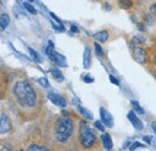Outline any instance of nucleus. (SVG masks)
<instances>
[{"instance_id":"cd10ccee","label":"nucleus","mask_w":156,"mask_h":151,"mask_svg":"<svg viewBox=\"0 0 156 151\" xmlns=\"http://www.w3.org/2000/svg\"><path fill=\"white\" fill-rule=\"evenodd\" d=\"M109 80H111V83H113V84H115V85H119V84H120L119 80H118L114 76H112V75L109 76Z\"/></svg>"},{"instance_id":"72a5a7b5","label":"nucleus","mask_w":156,"mask_h":151,"mask_svg":"<svg viewBox=\"0 0 156 151\" xmlns=\"http://www.w3.org/2000/svg\"><path fill=\"white\" fill-rule=\"evenodd\" d=\"M145 19H147V23H148V24H151V23H153V19H151V17L147 16V17H145Z\"/></svg>"},{"instance_id":"9b49d317","label":"nucleus","mask_w":156,"mask_h":151,"mask_svg":"<svg viewBox=\"0 0 156 151\" xmlns=\"http://www.w3.org/2000/svg\"><path fill=\"white\" fill-rule=\"evenodd\" d=\"M90 64H91V51L87 46L84 48V53H83V66H84V68H89Z\"/></svg>"},{"instance_id":"20e7f679","label":"nucleus","mask_w":156,"mask_h":151,"mask_svg":"<svg viewBox=\"0 0 156 151\" xmlns=\"http://www.w3.org/2000/svg\"><path fill=\"white\" fill-rule=\"evenodd\" d=\"M100 116H101V121L109 128H112L114 126V120H113V116L109 112L106 111V108L101 107L100 108Z\"/></svg>"},{"instance_id":"c756f323","label":"nucleus","mask_w":156,"mask_h":151,"mask_svg":"<svg viewBox=\"0 0 156 151\" xmlns=\"http://www.w3.org/2000/svg\"><path fill=\"white\" fill-rule=\"evenodd\" d=\"M150 12L156 16V4H153V5L150 6Z\"/></svg>"},{"instance_id":"f257e3e1","label":"nucleus","mask_w":156,"mask_h":151,"mask_svg":"<svg viewBox=\"0 0 156 151\" xmlns=\"http://www.w3.org/2000/svg\"><path fill=\"white\" fill-rule=\"evenodd\" d=\"M13 95L22 108H34L37 103V94L27 80H18L13 85Z\"/></svg>"},{"instance_id":"f8f14e48","label":"nucleus","mask_w":156,"mask_h":151,"mask_svg":"<svg viewBox=\"0 0 156 151\" xmlns=\"http://www.w3.org/2000/svg\"><path fill=\"white\" fill-rule=\"evenodd\" d=\"M93 37L95 38L96 41H98V42L103 43V42H106L108 40V31L107 30H101V31H98L96 34H94Z\"/></svg>"},{"instance_id":"4c0bfd02","label":"nucleus","mask_w":156,"mask_h":151,"mask_svg":"<svg viewBox=\"0 0 156 151\" xmlns=\"http://www.w3.org/2000/svg\"><path fill=\"white\" fill-rule=\"evenodd\" d=\"M29 1H34V0H29Z\"/></svg>"},{"instance_id":"2f4dec72","label":"nucleus","mask_w":156,"mask_h":151,"mask_svg":"<svg viewBox=\"0 0 156 151\" xmlns=\"http://www.w3.org/2000/svg\"><path fill=\"white\" fill-rule=\"evenodd\" d=\"M138 29L142 30V31H145V25L143 23H138Z\"/></svg>"},{"instance_id":"7c9ffc66","label":"nucleus","mask_w":156,"mask_h":151,"mask_svg":"<svg viewBox=\"0 0 156 151\" xmlns=\"http://www.w3.org/2000/svg\"><path fill=\"white\" fill-rule=\"evenodd\" d=\"M51 17H52V18L54 19V20H55V22H58L59 24H61V20H60V19H59L58 17H57V16H55V15H54V13H53V12H51Z\"/></svg>"},{"instance_id":"a878e982","label":"nucleus","mask_w":156,"mask_h":151,"mask_svg":"<svg viewBox=\"0 0 156 151\" xmlns=\"http://www.w3.org/2000/svg\"><path fill=\"white\" fill-rule=\"evenodd\" d=\"M95 127L98 128V130H100V131H105V126H103V122L102 121H95Z\"/></svg>"},{"instance_id":"f704fd0d","label":"nucleus","mask_w":156,"mask_h":151,"mask_svg":"<svg viewBox=\"0 0 156 151\" xmlns=\"http://www.w3.org/2000/svg\"><path fill=\"white\" fill-rule=\"evenodd\" d=\"M151 128L155 131V133H156V121H154L153 124H151Z\"/></svg>"},{"instance_id":"ddd939ff","label":"nucleus","mask_w":156,"mask_h":151,"mask_svg":"<svg viewBox=\"0 0 156 151\" xmlns=\"http://www.w3.org/2000/svg\"><path fill=\"white\" fill-rule=\"evenodd\" d=\"M9 24H10V16L7 13L0 15V31H4V29H6Z\"/></svg>"},{"instance_id":"4be33fe9","label":"nucleus","mask_w":156,"mask_h":151,"mask_svg":"<svg viewBox=\"0 0 156 151\" xmlns=\"http://www.w3.org/2000/svg\"><path fill=\"white\" fill-rule=\"evenodd\" d=\"M94 47H95V53H96V55L100 57V58L103 57V51H102L101 46H100L98 43H95V44H94Z\"/></svg>"},{"instance_id":"1a4fd4ad","label":"nucleus","mask_w":156,"mask_h":151,"mask_svg":"<svg viewBox=\"0 0 156 151\" xmlns=\"http://www.w3.org/2000/svg\"><path fill=\"white\" fill-rule=\"evenodd\" d=\"M49 58H51L58 66H60V67H66V66H67L65 57H62L61 54H59V53H57V52H53V53L49 55Z\"/></svg>"},{"instance_id":"473e14b6","label":"nucleus","mask_w":156,"mask_h":151,"mask_svg":"<svg viewBox=\"0 0 156 151\" xmlns=\"http://www.w3.org/2000/svg\"><path fill=\"white\" fill-rule=\"evenodd\" d=\"M71 31L72 33H78V28L76 25H71Z\"/></svg>"},{"instance_id":"c85d7f7f","label":"nucleus","mask_w":156,"mask_h":151,"mask_svg":"<svg viewBox=\"0 0 156 151\" xmlns=\"http://www.w3.org/2000/svg\"><path fill=\"white\" fill-rule=\"evenodd\" d=\"M143 140H144L147 144H151V137H149V135H144V137H143Z\"/></svg>"},{"instance_id":"a211bd4d","label":"nucleus","mask_w":156,"mask_h":151,"mask_svg":"<svg viewBox=\"0 0 156 151\" xmlns=\"http://www.w3.org/2000/svg\"><path fill=\"white\" fill-rule=\"evenodd\" d=\"M27 150L29 151H46L48 150L46 146H41V145H37V144H33V145H30V146H28L27 148Z\"/></svg>"},{"instance_id":"423d86ee","label":"nucleus","mask_w":156,"mask_h":151,"mask_svg":"<svg viewBox=\"0 0 156 151\" xmlns=\"http://www.w3.org/2000/svg\"><path fill=\"white\" fill-rule=\"evenodd\" d=\"M48 98H49V101H51L52 103H54L55 106H59V107H61V108H65V107H66V101H65V98H64L62 96H60V95L55 94V93H49V94H48Z\"/></svg>"},{"instance_id":"2eb2a0df","label":"nucleus","mask_w":156,"mask_h":151,"mask_svg":"<svg viewBox=\"0 0 156 151\" xmlns=\"http://www.w3.org/2000/svg\"><path fill=\"white\" fill-rule=\"evenodd\" d=\"M78 112L82 114L84 118H87L88 120H93V113H90L88 109H85L84 107H82V106H78Z\"/></svg>"},{"instance_id":"6e6552de","label":"nucleus","mask_w":156,"mask_h":151,"mask_svg":"<svg viewBox=\"0 0 156 151\" xmlns=\"http://www.w3.org/2000/svg\"><path fill=\"white\" fill-rule=\"evenodd\" d=\"M11 128H12V125L10 119L2 114L0 118V133H7L9 131H11Z\"/></svg>"},{"instance_id":"9d476101","label":"nucleus","mask_w":156,"mask_h":151,"mask_svg":"<svg viewBox=\"0 0 156 151\" xmlns=\"http://www.w3.org/2000/svg\"><path fill=\"white\" fill-rule=\"evenodd\" d=\"M101 142H102V145L106 150H112L113 149V142H112V138L108 133H102Z\"/></svg>"},{"instance_id":"f3484780","label":"nucleus","mask_w":156,"mask_h":151,"mask_svg":"<svg viewBox=\"0 0 156 151\" xmlns=\"http://www.w3.org/2000/svg\"><path fill=\"white\" fill-rule=\"evenodd\" d=\"M131 106L133 107V111H135V112H137V113L142 114V115L145 113V112H144V109L142 108V106H140V104H139L137 101H131Z\"/></svg>"},{"instance_id":"c9c22d12","label":"nucleus","mask_w":156,"mask_h":151,"mask_svg":"<svg viewBox=\"0 0 156 151\" xmlns=\"http://www.w3.org/2000/svg\"><path fill=\"white\" fill-rule=\"evenodd\" d=\"M105 9H106V10H111V6H109V5L106 2V4H105Z\"/></svg>"},{"instance_id":"6ab92c4d","label":"nucleus","mask_w":156,"mask_h":151,"mask_svg":"<svg viewBox=\"0 0 156 151\" xmlns=\"http://www.w3.org/2000/svg\"><path fill=\"white\" fill-rule=\"evenodd\" d=\"M23 6L25 7V10H27L29 13H31V15H36V13H37L36 10H35V7H33L29 2H23Z\"/></svg>"},{"instance_id":"e433bc0d","label":"nucleus","mask_w":156,"mask_h":151,"mask_svg":"<svg viewBox=\"0 0 156 151\" xmlns=\"http://www.w3.org/2000/svg\"><path fill=\"white\" fill-rule=\"evenodd\" d=\"M154 64H155V66H156V55L154 57Z\"/></svg>"},{"instance_id":"5701e85b","label":"nucleus","mask_w":156,"mask_h":151,"mask_svg":"<svg viewBox=\"0 0 156 151\" xmlns=\"http://www.w3.org/2000/svg\"><path fill=\"white\" fill-rule=\"evenodd\" d=\"M37 82H39V83L42 85V86H43V88H49V83H48L47 78H44V77L39 78V79H37Z\"/></svg>"},{"instance_id":"aec40b11","label":"nucleus","mask_w":156,"mask_h":151,"mask_svg":"<svg viewBox=\"0 0 156 151\" xmlns=\"http://www.w3.org/2000/svg\"><path fill=\"white\" fill-rule=\"evenodd\" d=\"M145 42V37L144 36H140V35H137L132 38V43L133 44H140V43H144Z\"/></svg>"},{"instance_id":"f03ea898","label":"nucleus","mask_w":156,"mask_h":151,"mask_svg":"<svg viewBox=\"0 0 156 151\" xmlns=\"http://www.w3.org/2000/svg\"><path fill=\"white\" fill-rule=\"evenodd\" d=\"M75 130V124L69 116H61L54 125V139L60 144H66Z\"/></svg>"},{"instance_id":"dca6fc26","label":"nucleus","mask_w":156,"mask_h":151,"mask_svg":"<svg viewBox=\"0 0 156 151\" xmlns=\"http://www.w3.org/2000/svg\"><path fill=\"white\" fill-rule=\"evenodd\" d=\"M133 5L132 0H119V6L124 10H129L131 9V6Z\"/></svg>"},{"instance_id":"412c9836","label":"nucleus","mask_w":156,"mask_h":151,"mask_svg":"<svg viewBox=\"0 0 156 151\" xmlns=\"http://www.w3.org/2000/svg\"><path fill=\"white\" fill-rule=\"evenodd\" d=\"M29 53H30V55L33 58V60L34 61H36V62H41V59H40L39 54L33 49V48H29Z\"/></svg>"},{"instance_id":"b1692460","label":"nucleus","mask_w":156,"mask_h":151,"mask_svg":"<svg viewBox=\"0 0 156 151\" xmlns=\"http://www.w3.org/2000/svg\"><path fill=\"white\" fill-rule=\"evenodd\" d=\"M54 52V46H53V43L52 42H49V44H48V47L46 48V54L49 57L52 53Z\"/></svg>"},{"instance_id":"0eeeda50","label":"nucleus","mask_w":156,"mask_h":151,"mask_svg":"<svg viewBox=\"0 0 156 151\" xmlns=\"http://www.w3.org/2000/svg\"><path fill=\"white\" fill-rule=\"evenodd\" d=\"M127 118H129V120H130V122L133 125V127L138 130V131H140V130H143V122L140 121V119L138 118L136 115V113L133 112V111H131V112H129L127 114Z\"/></svg>"},{"instance_id":"bb28decb","label":"nucleus","mask_w":156,"mask_h":151,"mask_svg":"<svg viewBox=\"0 0 156 151\" xmlns=\"http://www.w3.org/2000/svg\"><path fill=\"white\" fill-rule=\"evenodd\" d=\"M83 80H84L85 83H93V82H94V77L90 75H87L83 77Z\"/></svg>"},{"instance_id":"39448f33","label":"nucleus","mask_w":156,"mask_h":151,"mask_svg":"<svg viewBox=\"0 0 156 151\" xmlns=\"http://www.w3.org/2000/svg\"><path fill=\"white\" fill-rule=\"evenodd\" d=\"M132 55H133V59L136 60L137 62H139V64H145L148 61V54H147V52L143 48H140V47L133 48Z\"/></svg>"},{"instance_id":"7ed1b4c3","label":"nucleus","mask_w":156,"mask_h":151,"mask_svg":"<svg viewBox=\"0 0 156 151\" xmlns=\"http://www.w3.org/2000/svg\"><path fill=\"white\" fill-rule=\"evenodd\" d=\"M79 143L83 148L90 149L96 144V134L95 132L83 121L79 122Z\"/></svg>"},{"instance_id":"4468645a","label":"nucleus","mask_w":156,"mask_h":151,"mask_svg":"<svg viewBox=\"0 0 156 151\" xmlns=\"http://www.w3.org/2000/svg\"><path fill=\"white\" fill-rule=\"evenodd\" d=\"M51 73H52L53 78H54L57 82H62V80H64V76L61 73V71L58 70V68H52V70H51Z\"/></svg>"},{"instance_id":"393cba45","label":"nucleus","mask_w":156,"mask_h":151,"mask_svg":"<svg viewBox=\"0 0 156 151\" xmlns=\"http://www.w3.org/2000/svg\"><path fill=\"white\" fill-rule=\"evenodd\" d=\"M138 148H144V144H140V143H138V142H135L129 149H130V150H136Z\"/></svg>"}]
</instances>
